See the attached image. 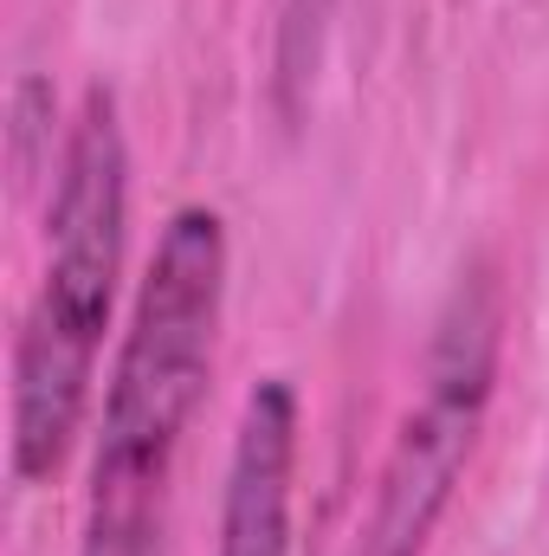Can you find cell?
Returning a JSON list of instances; mask_svg holds the SVG:
<instances>
[{"mask_svg":"<svg viewBox=\"0 0 549 556\" xmlns=\"http://www.w3.org/2000/svg\"><path fill=\"white\" fill-rule=\"evenodd\" d=\"M227 273H233V247H227L220 207L207 201L175 207L137 298H130V324L104 376L78 556L168 551L175 466H181V440L214 382Z\"/></svg>","mask_w":549,"mask_h":556,"instance_id":"1","label":"cell"},{"mask_svg":"<svg viewBox=\"0 0 549 556\" xmlns=\"http://www.w3.org/2000/svg\"><path fill=\"white\" fill-rule=\"evenodd\" d=\"M130 260V137L117 91L91 85L52 175L46 201V266L26 298L13 369H7V466L20 485L65 472L91 395L98 356L117 317Z\"/></svg>","mask_w":549,"mask_h":556,"instance_id":"2","label":"cell"},{"mask_svg":"<svg viewBox=\"0 0 549 556\" xmlns=\"http://www.w3.org/2000/svg\"><path fill=\"white\" fill-rule=\"evenodd\" d=\"M498 337H505L498 278L485 266H472V273H459L439 324H433L420 389H413L408 415H401L388 453H382L369 511H362L343 556H426L465 466H472L485 415H491Z\"/></svg>","mask_w":549,"mask_h":556,"instance_id":"3","label":"cell"},{"mask_svg":"<svg viewBox=\"0 0 549 556\" xmlns=\"http://www.w3.org/2000/svg\"><path fill=\"white\" fill-rule=\"evenodd\" d=\"M291 479H297V389L291 376H259L233 427L214 556H291Z\"/></svg>","mask_w":549,"mask_h":556,"instance_id":"4","label":"cell"}]
</instances>
